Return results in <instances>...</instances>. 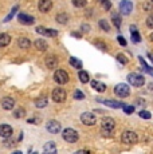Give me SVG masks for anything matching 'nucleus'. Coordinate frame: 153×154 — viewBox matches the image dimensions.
Listing matches in <instances>:
<instances>
[{
    "instance_id": "obj_1",
    "label": "nucleus",
    "mask_w": 153,
    "mask_h": 154,
    "mask_svg": "<svg viewBox=\"0 0 153 154\" xmlns=\"http://www.w3.org/2000/svg\"><path fill=\"white\" fill-rule=\"evenodd\" d=\"M101 126H102V133H104L105 135H110V133L114 130V127H116V122H114L113 118H104L101 122Z\"/></svg>"
},
{
    "instance_id": "obj_2",
    "label": "nucleus",
    "mask_w": 153,
    "mask_h": 154,
    "mask_svg": "<svg viewBox=\"0 0 153 154\" xmlns=\"http://www.w3.org/2000/svg\"><path fill=\"white\" fill-rule=\"evenodd\" d=\"M62 137H63V140L66 141V142L74 143V142L78 141L79 135H78V133H76L74 129L69 127V129H64V130H63V133H62Z\"/></svg>"
},
{
    "instance_id": "obj_3",
    "label": "nucleus",
    "mask_w": 153,
    "mask_h": 154,
    "mask_svg": "<svg viewBox=\"0 0 153 154\" xmlns=\"http://www.w3.org/2000/svg\"><path fill=\"white\" fill-rule=\"evenodd\" d=\"M121 141L123 142V143H126V145H133V143H136V142L138 141V137H137V134L134 131L126 130V131L122 133Z\"/></svg>"
},
{
    "instance_id": "obj_4",
    "label": "nucleus",
    "mask_w": 153,
    "mask_h": 154,
    "mask_svg": "<svg viewBox=\"0 0 153 154\" xmlns=\"http://www.w3.org/2000/svg\"><path fill=\"white\" fill-rule=\"evenodd\" d=\"M128 82L132 86H134V87H141V86H144V83H145V79L140 74H129Z\"/></svg>"
},
{
    "instance_id": "obj_5",
    "label": "nucleus",
    "mask_w": 153,
    "mask_h": 154,
    "mask_svg": "<svg viewBox=\"0 0 153 154\" xmlns=\"http://www.w3.org/2000/svg\"><path fill=\"white\" fill-rule=\"evenodd\" d=\"M114 93H116L117 97L120 98H126V97L130 94V88L126 83H120L114 87Z\"/></svg>"
},
{
    "instance_id": "obj_6",
    "label": "nucleus",
    "mask_w": 153,
    "mask_h": 154,
    "mask_svg": "<svg viewBox=\"0 0 153 154\" xmlns=\"http://www.w3.org/2000/svg\"><path fill=\"white\" fill-rule=\"evenodd\" d=\"M54 81L58 85H66L69 82V75L64 70H57L54 72Z\"/></svg>"
},
{
    "instance_id": "obj_7",
    "label": "nucleus",
    "mask_w": 153,
    "mask_h": 154,
    "mask_svg": "<svg viewBox=\"0 0 153 154\" xmlns=\"http://www.w3.org/2000/svg\"><path fill=\"white\" fill-rule=\"evenodd\" d=\"M51 97H52V100H54V102L61 103V102H63V100L66 99V91H64L62 87H57V88L52 90Z\"/></svg>"
},
{
    "instance_id": "obj_8",
    "label": "nucleus",
    "mask_w": 153,
    "mask_h": 154,
    "mask_svg": "<svg viewBox=\"0 0 153 154\" xmlns=\"http://www.w3.org/2000/svg\"><path fill=\"white\" fill-rule=\"evenodd\" d=\"M132 10H133L132 2H129V0H122V2L120 3V12L122 15H129L132 12Z\"/></svg>"
},
{
    "instance_id": "obj_9",
    "label": "nucleus",
    "mask_w": 153,
    "mask_h": 154,
    "mask_svg": "<svg viewBox=\"0 0 153 154\" xmlns=\"http://www.w3.org/2000/svg\"><path fill=\"white\" fill-rule=\"evenodd\" d=\"M81 121L83 122V125L93 126L95 123V117H94V114H92V112H83L81 115Z\"/></svg>"
},
{
    "instance_id": "obj_10",
    "label": "nucleus",
    "mask_w": 153,
    "mask_h": 154,
    "mask_svg": "<svg viewBox=\"0 0 153 154\" xmlns=\"http://www.w3.org/2000/svg\"><path fill=\"white\" fill-rule=\"evenodd\" d=\"M17 20H19V23H22V24L30 26L35 22V17L30 16V15H27V14H19L17 15Z\"/></svg>"
},
{
    "instance_id": "obj_11",
    "label": "nucleus",
    "mask_w": 153,
    "mask_h": 154,
    "mask_svg": "<svg viewBox=\"0 0 153 154\" xmlns=\"http://www.w3.org/2000/svg\"><path fill=\"white\" fill-rule=\"evenodd\" d=\"M61 129H62V126L58 121H48V122H47V130H48L50 133H52V134L59 133Z\"/></svg>"
},
{
    "instance_id": "obj_12",
    "label": "nucleus",
    "mask_w": 153,
    "mask_h": 154,
    "mask_svg": "<svg viewBox=\"0 0 153 154\" xmlns=\"http://www.w3.org/2000/svg\"><path fill=\"white\" fill-rule=\"evenodd\" d=\"M36 32L43 36H48V38H54L58 35V32L55 29H50V28H46V27H38L36 28Z\"/></svg>"
},
{
    "instance_id": "obj_13",
    "label": "nucleus",
    "mask_w": 153,
    "mask_h": 154,
    "mask_svg": "<svg viewBox=\"0 0 153 154\" xmlns=\"http://www.w3.org/2000/svg\"><path fill=\"white\" fill-rule=\"evenodd\" d=\"M38 8H39L40 12H48L52 8L51 0H40V2L38 3Z\"/></svg>"
},
{
    "instance_id": "obj_14",
    "label": "nucleus",
    "mask_w": 153,
    "mask_h": 154,
    "mask_svg": "<svg viewBox=\"0 0 153 154\" xmlns=\"http://www.w3.org/2000/svg\"><path fill=\"white\" fill-rule=\"evenodd\" d=\"M11 135H12V127H11L10 125H5V123L0 125V137L10 138Z\"/></svg>"
},
{
    "instance_id": "obj_15",
    "label": "nucleus",
    "mask_w": 153,
    "mask_h": 154,
    "mask_svg": "<svg viewBox=\"0 0 153 154\" xmlns=\"http://www.w3.org/2000/svg\"><path fill=\"white\" fill-rule=\"evenodd\" d=\"M14 106H15V100L11 97H5V98L2 99V107L4 110H12Z\"/></svg>"
},
{
    "instance_id": "obj_16",
    "label": "nucleus",
    "mask_w": 153,
    "mask_h": 154,
    "mask_svg": "<svg viewBox=\"0 0 153 154\" xmlns=\"http://www.w3.org/2000/svg\"><path fill=\"white\" fill-rule=\"evenodd\" d=\"M46 66L48 67L50 70H54L55 67L58 66V58L55 55H48L46 58Z\"/></svg>"
},
{
    "instance_id": "obj_17",
    "label": "nucleus",
    "mask_w": 153,
    "mask_h": 154,
    "mask_svg": "<svg viewBox=\"0 0 153 154\" xmlns=\"http://www.w3.org/2000/svg\"><path fill=\"white\" fill-rule=\"evenodd\" d=\"M92 87L95 88L98 93H104V91L106 90V85L102 83V82H99V81H93L92 82Z\"/></svg>"
},
{
    "instance_id": "obj_18",
    "label": "nucleus",
    "mask_w": 153,
    "mask_h": 154,
    "mask_svg": "<svg viewBox=\"0 0 153 154\" xmlns=\"http://www.w3.org/2000/svg\"><path fill=\"white\" fill-rule=\"evenodd\" d=\"M35 47H36V50H39V51H46V50L48 48V44L46 43L45 39H38V40H35Z\"/></svg>"
},
{
    "instance_id": "obj_19",
    "label": "nucleus",
    "mask_w": 153,
    "mask_h": 154,
    "mask_svg": "<svg viewBox=\"0 0 153 154\" xmlns=\"http://www.w3.org/2000/svg\"><path fill=\"white\" fill-rule=\"evenodd\" d=\"M130 34H132V40H133L134 43H140L141 42V36H140V34L137 32L136 26H130Z\"/></svg>"
},
{
    "instance_id": "obj_20",
    "label": "nucleus",
    "mask_w": 153,
    "mask_h": 154,
    "mask_svg": "<svg viewBox=\"0 0 153 154\" xmlns=\"http://www.w3.org/2000/svg\"><path fill=\"white\" fill-rule=\"evenodd\" d=\"M11 42V36L8 34H0V47L8 46Z\"/></svg>"
},
{
    "instance_id": "obj_21",
    "label": "nucleus",
    "mask_w": 153,
    "mask_h": 154,
    "mask_svg": "<svg viewBox=\"0 0 153 154\" xmlns=\"http://www.w3.org/2000/svg\"><path fill=\"white\" fill-rule=\"evenodd\" d=\"M17 44H19V47L22 50H27V48H30L31 42H30V39H27V38H22V39H19Z\"/></svg>"
},
{
    "instance_id": "obj_22",
    "label": "nucleus",
    "mask_w": 153,
    "mask_h": 154,
    "mask_svg": "<svg viewBox=\"0 0 153 154\" xmlns=\"http://www.w3.org/2000/svg\"><path fill=\"white\" fill-rule=\"evenodd\" d=\"M57 22L59 23V24H66L67 22H69V15L64 14V12H61L57 15Z\"/></svg>"
},
{
    "instance_id": "obj_23",
    "label": "nucleus",
    "mask_w": 153,
    "mask_h": 154,
    "mask_svg": "<svg viewBox=\"0 0 153 154\" xmlns=\"http://www.w3.org/2000/svg\"><path fill=\"white\" fill-rule=\"evenodd\" d=\"M104 103L109 107H113V109H120V107H123V103L121 102H116V100H104Z\"/></svg>"
},
{
    "instance_id": "obj_24",
    "label": "nucleus",
    "mask_w": 153,
    "mask_h": 154,
    "mask_svg": "<svg viewBox=\"0 0 153 154\" xmlns=\"http://www.w3.org/2000/svg\"><path fill=\"white\" fill-rule=\"evenodd\" d=\"M70 66L74 67V69L81 70L82 69V62L79 60L78 58H74V56H71V58H70Z\"/></svg>"
},
{
    "instance_id": "obj_25",
    "label": "nucleus",
    "mask_w": 153,
    "mask_h": 154,
    "mask_svg": "<svg viewBox=\"0 0 153 154\" xmlns=\"http://www.w3.org/2000/svg\"><path fill=\"white\" fill-rule=\"evenodd\" d=\"M35 106H36V107H46L47 106V98H45V97L38 98L36 100H35Z\"/></svg>"
},
{
    "instance_id": "obj_26",
    "label": "nucleus",
    "mask_w": 153,
    "mask_h": 154,
    "mask_svg": "<svg viewBox=\"0 0 153 154\" xmlns=\"http://www.w3.org/2000/svg\"><path fill=\"white\" fill-rule=\"evenodd\" d=\"M111 20H113V24L116 26V28L121 27V17H120V15L113 14V16H111Z\"/></svg>"
},
{
    "instance_id": "obj_27",
    "label": "nucleus",
    "mask_w": 153,
    "mask_h": 154,
    "mask_svg": "<svg viewBox=\"0 0 153 154\" xmlns=\"http://www.w3.org/2000/svg\"><path fill=\"white\" fill-rule=\"evenodd\" d=\"M55 152V143L54 142H47L45 145V153H54Z\"/></svg>"
},
{
    "instance_id": "obj_28",
    "label": "nucleus",
    "mask_w": 153,
    "mask_h": 154,
    "mask_svg": "<svg viewBox=\"0 0 153 154\" xmlns=\"http://www.w3.org/2000/svg\"><path fill=\"white\" fill-rule=\"evenodd\" d=\"M79 79L82 83H87L89 82V74L86 71H79Z\"/></svg>"
},
{
    "instance_id": "obj_29",
    "label": "nucleus",
    "mask_w": 153,
    "mask_h": 154,
    "mask_svg": "<svg viewBox=\"0 0 153 154\" xmlns=\"http://www.w3.org/2000/svg\"><path fill=\"white\" fill-rule=\"evenodd\" d=\"M99 27H101L104 31H106V32H109L110 31V26H109V23L106 22V20H99Z\"/></svg>"
},
{
    "instance_id": "obj_30",
    "label": "nucleus",
    "mask_w": 153,
    "mask_h": 154,
    "mask_svg": "<svg viewBox=\"0 0 153 154\" xmlns=\"http://www.w3.org/2000/svg\"><path fill=\"white\" fill-rule=\"evenodd\" d=\"M86 3H87V0H73V4H74L76 8L85 7V5H86Z\"/></svg>"
},
{
    "instance_id": "obj_31",
    "label": "nucleus",
    "mask_w": 153,
    "mask_h": 154,
    "mask_svg": "<svg viewBox=\"0 0 153 154\" xmlns=\"http://www.w3.org/2000/svg\"><path fill=\"white\" fill-rule=\"evenodd\" d=\"M17 8H19V7H14L12 10H11V12L8 14V15H7V17H5V19H4V22H5V23H7V22H10V20L12 19V16H14V15H15V14L17 12Z\"/></svg>"
},
{
    "instance_id": "obj_32",
    "label": "nucleus",
    "mask_w": 153,
    "mask_h": 154,
    "mask_svg": "<svg viewBox=\"0 0 153 154\" xmlns=\"http://www.w3.org/2000/svg\"><path fill=\"white\" fill-rule=\"evenodd\" d=\"M23 115H24V109H16L15 111H14V117L15 118H22Z\"/></svg>"
},
{
    "instance_id": "obj_33",
    "label": "nucleus",
    "mask_w": 153,
    "mask_h": 154,
    "mask_svg": "<svg viewBox=\"0 0 153 154\" xmlns=\"http://www.w3.org/2000/svg\"><path fill=\"white\" fill-rule=\"evenodd\" d=\"M99 2H101V4H102V7H104L105 11H109V10H110L111 4H110V2H109V0H99Z\"/></svg>"
},
{
    "instance_id": "obj_34",
    "label": "nucleus",
    "mask_w": 153,
    "mask_h": 154,
    "mask_svg": "<svg viewBox=\"0 0 153 154\" xmlns=\"http://www.w3.org/2000/svg\"><path fill=\"white\" fill-rule=\"evenodd\" d=\"M117 60H118L120 63H122V64H126V63H128V58H126L125 55H122V54H118V55H117Z\"/></svg>"
},
{
    "instance_id": "obj_35",
    "label": "nucleus",
    "mask_w": 153,
    "mask_h": 154,
    "mask_svg": "<svg viewBox=\"0 0 153 154\" xmlns=\"http://www.w3.org/2000/svg\"><path fill=\"white\" fill-rule=\"evenodd\" d=\"M138 115H140L141 118H144V119H151V117H152L149 111H140L138 112Z\"/></svg>"
},
{
    "instance_id": "obj_36",
    "label": "nucleus",
    "mask_w": 153,
    "mask_h": 154,
    "mask_svg": "<svg viewBox=\"0 0 153 154\" xmlns=\"http://www.w3.org/2000/svg\"><path fill=\"white\" fill-rule=\"evenodd\" d=\"M74 98L75 99H83L85 98V94L83 93H82V91L81 90H75V93H74Z\"/></svg>"
},
{
    "instance_id": "obj_37",
    "label": "nucleus",
    "mask_w": 153,
    "mask_h": 154,
    "mask_svg": "<svg viewBox=\"0 0 153 154\" xmlns=\"http://www.w3.org/2000/svg\"><path fill=\"white\" fill-rule=\"evenodd\" d=\"M123 111H125L126 114H132V112L134 111V107L133 106H123Z\"/></svg>"
},
{
    "instance_id": "obj_38",
    "label": "nucleus",
    "mask_w": 153,
    "mask_h": 154,
    "mask_svg": "<svg viewBox=\"0 0 153 154\" xmlns=\"http://www.w3.org/2000/svg\"><path fill=\"white\" fill-rule=\"evenodd\" d=\"M95 46H97V47H99V48H101L102 51H106V44H104L102 42H99V40H97V42H95Z\"/></svg>"
},
{
    "instance_id": "obj_39",
    "label": "nucleus",
    "mask_w": 153,
    "mask_h": 154,
    "mask_svg": "<svg viewBox=\"0 0 153 154\" xmlns=\"http://www.w3.org/2000/svg\"><path fill=\"white\" fill-rule=\"evenodd\" d=\"M146 26H148L149 28H153V15H151V16L146 19Z\"/></svg>"
},
{
    "instance_id": "obj_40",
    "label": "nucleus",
    "mask_w": 153,
    "mask_h": 154,
    "mask_svg": "<svg viewBox=\"0 0 153 154\" xmlns=\"http://www.w3.org/2000/svg\"><path fill=\"white\" fill-rule=\"evenodd\" d=\"M117 39H118V43L121 44V46H126V40H125V38L123 36H118Z\"/></svg>"
},
{
    "instance_id": "obj_41",
    "label": "nucleus",
    "mask_w": 153,
    "mask_h": 154,
    "mask_svg": "<svg viewBox=\"0 0 153 154\" xmlns=\"http://www.w3.org/2000/svg\"><path fill=\"white\" fill-rule=\"evenodd\" d=\"M152 4H149V3H145V4H144V10L145 11H151L152 10Z\"/></svg>"
},
{
    "instance_id": "obj_42",
    "label": "nucleus",
    "mask_w": 153,
    "mask_h": 154,
    "mask_svg": "<svg viewBox=\"0 0 153 154\" xmlns=\"http://www.w3.org/2000/svg\"><path fill=\"white\" fill-rule=\"evenodd\" d=\"M74 154H90L87 150H78V152H75Z\"/></svg>"
},
{
    "instance_id": "obj_43",
    "label": "nucleus",
    "mask_w": 153,
    "mask_h": 154,
    "mask_svg": "<svg viewBox=\"0 0 153 154\" xmlns=\"http://www.w3.org/2000/svg\"><path fill=\"white\" fill-rule=\"evenodd\" d=\"M82 29H85V32H89V26H87V24L82 26Z\"/></svg>"
},
{
    "instance_id": "obj_44",
    "label": "nucleus",
    "mask_w": 153,
    "mask_h": 154,
    "mask_svg": "<svg viewBox=\"0 0 153 154\" xmlns=\"http://www.w3.org/2000/svg\"><path fill=\"white\" fill-rule=\"evenodd\" d=\"M148 56H149V59H151V60H152V62H153V54H149V55H148Z\"/></svg>"
},
{
    "instance_id": "obj_45",
    "label": "nucleus",
    "mask_w": 153,
    "mask_h": 154,
    "mask_svg": "<svg viewBox=\"0 0 153 154\" xmlns=\"http://www.w3.org/2000/svg\"><path fill=\"white\" fill-rule=\"evenodd\" d=\"M149 39H151V42H153V34H151V36H149Z\"/></svg>"
},
{
    "instance_id": "obj_46",
    "label": "nucleus",
    "mask_w": 153,
    "mask_h": 154,
    "mask_svg": "<svg viewBox=\"0 0 153 154\" xmlns=\"http://www.w3.org/2000/svg\"><path fill=\"white\" fill-rule=\"evenodd\" d=\"M43 154H57V152H54V153H43Z\"/></svg>"
},
{
    "instance_id": "obj_47",
    "label": "nucleus",
    "mask_w": 153,
    "mask_h": 154,
    "mask_svg": "<svg viewBox=\"0 0 153 154\" xmlns=\"http://www.w3.org/2000/svg\"><path fill=\"white\" fill-rule=\"evenodd\" d=\"M151 2H152V3H153V0H151Z\"/></svg>"
}]
</instances>
